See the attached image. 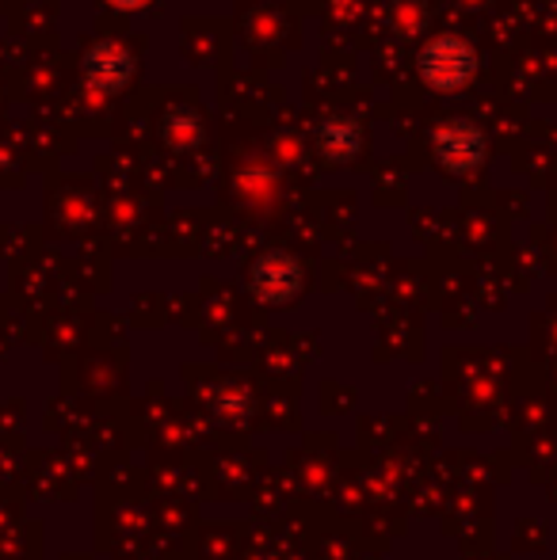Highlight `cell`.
Returning a JSON list of instances; mask_svg holds the SVG:
<instances>
[{"label":"cell","instance_id":"6da1fadb","mask_svg":"<svg viewBox=\"0 0 557 560\" xmlns=\"http://www.w3.org/2000/svg\"><path fill=\"white\" fill-rule=\"evenodd\" d=\"M119 4H135V0H119Z\"/></svg>","mask_w":557,"mask_h":560}]
</instances>
